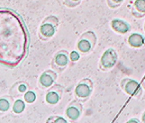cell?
<instances>
[{"label": "cell", "instance_id": "5", "mask_svg": "<svg viewBox=\"0 0 145 123\" xmlns=\"http://www.w3.org/2000/svg\"><path fill=\"white\" fill-rule=\"evenodd\" d=\"M118 62V54L113 48L107 49L99 60V69L103 71L112 69Z\"/></svg>", "mask_w": 145, "mask_h": 123}, {"label": "cell", "instance_id": "9", "mask_svg": "<svg viewBox=\"0 0 145 123\" xmlns=\"http://www.w3.org/2000/svg\"><path fill=\"white\" fill-rule=\"evenodd\" d=\"M56 79H57V75L54 70L51 69L45 70L40 75L39 78L38 85L41 89L48 90L49 88H50L55 85Z\"/></svg>", "mask_w": 145, "mask_h": 123}, {"label": "cell", "instance_id": "1", "mask_svg": "<svg viewBox=\"0 0 145 123\" xmlns=\"http://www.w3.org/2000/svg\"><path fill=\"white\" fill-rule=\"evenodd\" d=\"M29 36L22 18L14 10L0 8V63L13 69L27 56Z\"/></svg>", "mask_w": 145, "mask_h": 123}, {"label": "cell", "instance_id": "11", "mask_svg": "<svg viewBox=\"0 0 145 123\" xmlns=\"http://www.w3.org/2000/svg\"><path fill=\"white\" fill-rule=\"evenodd\" d=\"M111 28L117 33L120 34H125L131 30V25L125 20L122 19H113L110 22Z\"/></svg>", "mask_w": 145, "mask_h": 123}, {"label": "cell", "instance_id": "12", "mask_svg": "<svg viewBox=\"0 0 145 123\" xmlns=\"http://www.w3.org/2000/svg\"><path fill=\"white\" fill-rule=\"evenodd\" d=\"M131 14L136 18H142L145 16V0H135L131 7Z\"/></svg>", "mask_w": 145, "mask_h": 123}, {"label": "cell", "instance_id": "13", "mask_svg": "<svg viewBox=\"0 0 145 123\" xmlns=\"http://www.w3.org/2000/svg\"><path fill=\"white\" fill-rule=\"evenodd\" d=\"M128 44L132 48H141L145 43V38L140 33H131L127 39Z\"/></svg>", "mask_w": 145, "mask_h": 123}, {"label": "cell", "instance_id": "20", "mask_svg": "<svg viewBox=\"0 0 145 123\" xmlns=\"http://www.w3.org/2000/svg\"><path fill=\"white\" fill-rule=\"evenodd\" d=\"M69 58H70V61L72 62V63H76V62H78L80 59V51H76V50L71 51L69 54Z\"/></svg>", "mask_w": 145, "mask_h": 123}, {"label": "cell", "instance_id": "24", "mask_svg": "<svg viewBox=\"0 0 145 123\" xmlns=\"http://www.w3.org/2000/svg\"><path fill=\"white\" fill-rule=\"evenodd\" d=\"M142 86H143V88L145 89V77L143 78V80H142Z\"/></svg>", "mask_w": 145, "mask_h": 123}, {"label": "cell", "instance_id": "3", "mask_svg": "<svg viewBox=\"0 0 145 123\" xmlns=\"http://www.w3.org/2000/svg\"><path fill=\"white\" fill-rule=\"evenodd\" d=\"M97 39L94 32H85L79 38L76 44V48L83 55H87L94 50L97 44Z\"/></svg>", "mask_w": 145, "mask_h": 123}, {"label": "cell", "instance_id": "23", "mask_svg": "<svg viewBox=\"0 0 145 123\" xmlns=\"http://www.w3.org/2000/svg\"><path fill=\"white\" fill-rule=\"evenodd\" d=\"M142 121L143 123H145V111L143 112V114H142Z\"/></svg>", "mask_w": 145, "mask_h": 123}, {"label": "cell", "instance_id": "14", "mask_svg": "<svg viewBox=\"0 0 145 123\" xmlns=\"http://www.w3.org/2000/svg\"><path fill=\"white\" fill-rule=\"evenodd\" d=\"M11 96H2L0 97V114H5L8 112L11 107Z\"/></svg>", "mask_w": 145, "mask_h": 123}, {"label": "cell", "instance_id": "8", "mask_svg": "<svg viewBox=\"0 0 145 123\" xmlns=\"http://www.w3.org/2000/svg\"><path fill=\"white\" fill-rule=\"evenodd\" d=\"M82 109H83V105L80 101H79L78 99L72 101L67 105L65 110L66 117L68 119V120L72 122L76 121L81 116Z\"/></svg>", "mask_w": 145, "mask_h": 123}, {"label": "cell", "instance_id": "10", "mask_svg": "<svg viewBox=\"0 0 145 123\" xmlns=\"http://www.w3.org/2000/svg\"><path fill=\"white\" fill-rule=\"evenodd\" d=\"M63 95V88L60 85H54L47 90L45 94V102L50 105L57 104Z\"/></svg>", "mask_w": 145, "mask_h": 123}, {"label": "cell", "instance_id": "16", "mask_svg": "<svg viewBox=\"0 0 145 123\" xmlns=\"http://www.w3.org/2000/svg\"><path fill=\"white\" fill-rule=\"evenodd\" d=\"M23 98L24 101L27 103H33L36 101L37 96L36 93L33 91H27L24 94H23Z\"/></svg>", "mask_w": 145, "mask_h": 123}, {"label": "cell", "instance_id": "17", "mask_svg": "<svg viewBox=\"0 0 145 123\" xmlns=\"http://www.w3.org/2000/svg\"><path fill=\"white\" fill-rule=\"evenodd\" d=\"M47 122H53V123H67V120H66L65 118H63L62 116L60 115H53L50 116Z\"/></svg>", "mask_w": 145, "mask_h": 123}, {"label": "cell", "instance_id": "25", "mask_svg": "<svg viewBox=\"0 0 145 123\" xmlns=\"http://www.w3.org/2000/svg\"><path fill=\"white\" fill-rule=\"evenodd\" d=\"M144 31H145V22H144Z\"/></svg>", "mask_w": 145, "mask_h": 123}, {"label": "cell", "instance_id": "4", "mask_svg": "<svg viewBox=\"0 0 145 123\" xmlns=\"http://www.w3.org/2000/svg\"><path fill=\"white\" fill-rule=\"evenodd\" d=\"M93 92V82L89 78L81 80L74 88V95L76 99L81 103L86 102L91 96Z\"/></svg>", "mask_w": 145, "mask_h": 123}, {"label": "cell", "instance_id": "7", "mask_svg": "<svg viewBox=\"0 0 145 123\" xmlns=\"http://www.w3.org/2000/svg\"><path fill=\"white\" fill-rule=\"evenodd\" d=\"M70 58L67 51L64 50H59L55 54L51 61V68L57 72H62L67 67Z\"/></svg>", "mask_w": 145, "mask_h": 123}, {"label": "cell", "instance_id": "22", "mask_svg": "<svg viewBox=\"0 0 145 123\" xmlns=\"http://www.w3.org/2000/svg\"><path fill=\"white\" fill-rule=\"evenodd\" d=\"M127 122H136V123H139L140 122V120H138V119H135V118H133V119H131V120H129Z\"/></svg>", "mask_w": 145, "mask_h": 123}, {"label": "cell", "instance_id": "6", "mask_svg": "<svg viewBox=\"0 0 145 123\" xmlns=\"http://www.w3.org/2000/svg\"><path fill=\"white\" fill-rule=\"evenodd\" d=\"M120 87L126 95L135 98H139L142 94V89L139 82L131 78L123 79L120 82Z\"/></svg>", "mask_w": 145, "mask_h": 123}, {"label": "cell", "instance_id": "15", "mask_svg": "<svg viewBox=\"0 0 145 123\" xmlns=\"http://www.w3.org/2000/svg\"><path fill=\"white\" fill-rule=\"evenodd\" d=\"M26 109V103H25V101H23L22 99H16L14 103H13V105H12V111L16 114H22Z\"/></svg>", "mask_w": 145, "mask_h": 123}, {"label": "cell", "instance_id": "21", "mask_svg": "<svg viewBox=\"0 0 145 123\" xmlns=\"http://www.w3.org/2000/svg\"><path fill=\"white\" fill-rule=\"evenodd\" d=\"M15 86H16L18 93H20V94H24L27 91V84H25L23 82L16 83Z\"/></svg>", "mask_w": 145, "mask_h": 123}, {"label": "cell", "instance_id": "2", "mask_svg": "<svg viewBox=\"0 0 145 123\" xmlns=\"http://www.w3.org/2000/svg\"><path fill=\"white\" fill-rule=\"evenodd\" d=\"M59 26V20L54 16L46 17L41 23L39 28V38L43 41H47L51 39L56 33Z\"/></svg>", "mask_w": 145, "mask_h": 123}, {"label": "cell", "instance_id": "19", "mask_svg": "<svg viewBox=\"0 0 145 123\" xmlns=\"http://www.w3.org/2000/svg\"><path fill=\"white\" fill-rule=\"evenodd\" d=\"M124 1L125 0H107V4L110 8L114 9V8H118L119 6H120Z\"/></svg>", "mask_w": 145, "mask_h": 123}, {"label": "cell", "instance_id": "18", "mask_svg": "<svg viewBox=\"0 0 145 123\" xmlns=\"http://www.w3.org/2000/svg\"><path fill=\"white\" fill-rule=\"evenodd\" d=\"M82 0H64V5L67 7L69 8H74L76 6H78L80 3H81Z\"/></svg>", "mask_w": 145, "mask_h": 123}]
</instances>
